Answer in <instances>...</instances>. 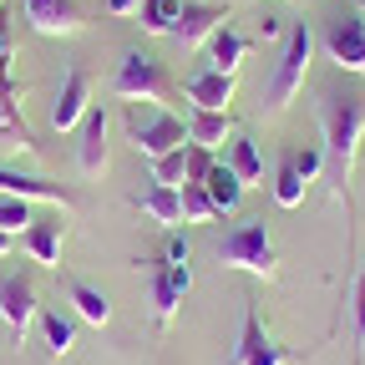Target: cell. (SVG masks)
<instances>
[{"mask_svg": "<svg viewBox=\"0 0 365 365\" xmlns=\"http://www.w3.org/2000/svg\"><path fill=\"white\" fill-rule=\"evenodd\" d=\"M314 117H319V132H325V173L335 182V193L350 203V178H355V163H360V143H365V91H340V86H325L314 102Z\"/></svg>", "mask_w": 365, "mask_h": 365, "instance_id": "1", "label": "cell"}, {"mask_svg": "<svg viewBox=\"0 0 365 365\" xmlns=\"http://www.w3.org/2000/svg\"><path fill=\"white\" fill-rule=\"evenodd\" d=\"M213 259L223 269L254 274V279H274V274H279V254H274V239H269L264 218H239L234 228H223V239H213Z\"/></svg>", "mask_w": 365, "mask_h": 365, "instance_id": "2", "label": "cell"}, {"mask_svg": "<svg viewBox=\"0 0 365 365\" xmlns=\"http://www.w3.org/2000/svg\"><path fill=\"white\" fill-rule=\"evenodd\" d=\"M122 127H127V143L143 153L148 163H153V158H163V153L188 148V122L173 117L168 107H153V102H127Z\"/></svg>", "mask_w": 365, "mask_h": 365, "instance_id": "3", "label": "cell"}, {"mask_svg": "<svg viewBox=\"0 0 365 365\" xmlns=\"http://www.w3.org/2000/svg\"><path fill=\"white\" fill-rule=\"evenodd\" d=\"M309 56H314V31L304 21H294L284 31V51L274 61V76H269V91H264L269 112H284L294 102V91L304 86V71H309Z\"/></svg>", "mask_w": 365, "mask_h": 365, "instance_id": "4", "label": "cell"}, {"mask_svg": "<svg viewBox=\"0 0 365 365\" xmlns=\"http://www.w3.org/2000/svg\"><path fill=\"white\" fill-rule=\"evenodd\" d=\"M168 91H173V81H168L163 61L148 56V51H127L117 61V71H112V97H122V102H153V107H163Z\"/></svg>", "mask_w": 365, "mask_h": 365, "instance_id": "5", "label": "cell"}, {"mask_svg": "<svg viewBox=\"0 0 365 365\" xmlns=\"http://www.w3.org/2000/svg\"><path fill=\"white\" fill-rule=\"evenodd\" d=\"M319 41H325V51H330V61H335L340 71L365 76V16H355V11H350V16L325 21Z\"/></svg>", "mask_w": 365, "mask_h": 365, "instance_id": "6", "label": "cell"}, {"mask_svg": "<svg viewBox=\"0 0 365 365\" xmlns=\"http://www.w3.org/2000/svg\"><path fill=\"white\" fill-rule=\"evenodd\" d=\"M36 284L26 279V274H0V319H6V330L21 350L26 330H31V319H36Z\"/></svg>", "mask_w": 365, "mask_h": 365, "instance_id": "7", "label": "cell"}, {"mask_svg": "<svg viewBox=\"0 0 365 365\" xmlns=\"http://www.w3.org/2000/svg\"><path fill=\"white\" fill-rule=\"evenodd\" d=\"M193 289V269L188 264H153V319H158V330L173 325V314L182 304V294Z\"/></svg>", "mask_w": 365, "mask_h": 365, "instance_id": "8", "label": "cell"}, {"mask_svg": "<svg viewBox=\"0 0 365 365\" xmlns=\"http://www.w3.org/2000/svg\"><path fill=\"white\" fill-rule=\"evenodd\" d=\"M223 26H228V11H223V6L182 0V16H178V26H173V41L182 46V51H198V46H208Z\"/></svg>", "mask_w": 365, "mask_h": 365, "instance_id": "9", "label": "cell"}, {"mask_svg": "<svg viewBox=\"0 0 365 365\" xmlns=\"http://www.w3.org/2000/svg\"><path fill=\"white\" fill-rule=\"evenodd\" d=\"M289 360H299V355L284 350V345H274L264 335V325H259V309L244 304V335L234 345V365H289Z\"/></svg>", "mask_w": 365, "mask_h": 365, "instance_id": "10", "label": "cell"}, {"mask_svg": "<svg viewBox=\"0 0 365 365\" xmlns=\"http://www.w3.org/2000/svg\"><path fill=\"white\" fill-rule=\"evenodd\" d=\"M21 97H26V81L0 86V153H41V143L31 137L26 117H21Z\"/></svg>", "mask_w": 365, "mask_h": 365, "instance_id": "11", "label": "cell"}, {"mask_svg": "<svg viewBox=\"0 0 365 365\" xmlns=\"http://www.w3.org/2000/svg\"><path fill=\"white\" fill-rule=\"evenodd\" d=\"M86 112H91V76H86V66H71L61 76L56 102H51V127L56 132H71V127H81Z\"/></svg>", "mask_w": 365, "mask_h": 365, "instance_id": "12", "label": "cell"}, {"mask_svg": "<svg viewBox=\"0 0 365 365\" xmlns=\"http://www.w3.org/2000/svg\"><path fill=\"white\" fill-rule=\"evenodd\" d=\"M0 193H6V198H26V203H61V208H76L81 203L66 182L31 178V173H16V168H0Z\"/></svg>", "mask_w": 365, "mask_h": 365, "instance_id": "13", "label": "cell"}, {"mask_svg": "<svg viewBox=\"0 0 365 365\" xmlns=\"http://www.w3.org/2000/svg\"><path fill=\"white\" fill-rule=\"evenodd\" d=\"M76 168L81 178H102L107 173V107H91L76 127Z\"/></svg>", "mask_w": 365, "mask_h": 365, "instance_id": "14", "label": "cell"}, {"mask_svg": "<svg viewBox=\"0 0 365 365\" xmlns=\"http://www.w3.org/2000/svg\"><path fill=\"white\" fill-rule=\"evenodd\" d=\"M26 21L41 36H76L86 26V11L76 0H26Z\"/></svg>", "mask_w": 365, "mask_h": 365, "instance_id": "15", "label": "cell"}, {"mask_svg": "<svg viewBox=\"0 0 365 365\" xmlns=\"http://www.w3.org/2000/svg\"><path fill=\"white\" fill-rule=\"evenodd\" d=\"M182 97H188L193 107H208V112H228V102H234V76L228 71H193L188 81H182Z\"/></svg>", "mask_w": 365, "mask_h": 365, "instance_id": "16", "label": "cell"}, {"mask_svg": "<svg viewBox=\"0 0 365 365\" xmlns=\"http://www.w3.org/2000/svg\"><path fill=\"white\" fill-rule=\"evenodd\" d=\"M21 249L41 264V269H61V223H26L21 228Z\"/></svg>", "mask_w": 365, "mask_h": 365, "instance_id": "17", "label": "cell"}, {"mask_svg": "<svg viewBox=\"0 0 365 365\" xmlns=\"http://www.w3.org/2000/svg\"><path fill=\"white\" fill-rule=\"evenodd\" d=\"M132 203L143 208V213H148L153 223H163V228H178V223H182V193H178V188H163V182H148V188L137 193Z\"/></svg>", "mask_w": 365, "mask_h": 365, "instance_id": "18", "label": "cell"}, {"mask_svg": "<svg viewBox=\"0 0 365 365\" xmlns=\"http://www.w3.org/2000/svg\"><path fill=\"white\" fill-rule=\"evenodd\" d=\"M234 137V117L228 112H208V107H193L188 112V143L198 148H223Z\"/></svg>", "mask_w": 365, "mask_h": 365, "instance_id": "19", "label": "cell"}, {"mask_svg": "<svg viewBox=\"0 0 365 365\" xmlns=\"http://www.w3.org/2000/svg\"><path fill=\"white\" fill-rule=\"evenodd\" d=\"M203 188H208V198H213V208H218V213H234V208H239V198H244V178L228 168V163H213V173L203 178Z\"/></svg>", "mask_w": 365, "mask_h": 365, "instance_id": "20", "label": "cell"}, {"mask_svg": "<svg viewBox=\"0 0 365 365\" xmlns=\"http://www.w3.org/2000/svg\"><path fill=\"white\" fill-rule=\"evenodd\" d=\"M244 56H249V41H244L239 31H228V26L208 41V71H228V76H234Z\"/></svg>", "mask_w": 365, "mask_h": 365, "instance_id": "21", "label": "cell"}, {"mask_svg": "<svg viewBox=\"0 0 365 365\" xmlns=\"http://www.w3.org/2000/svg\"><path fill=\"white\" fill-rule=\"evenodd\" d=\"M36 319H41V340H46V350H51L56 360L76 350V325H71L66 314H56V309H46V314H36Z\"/></svg>", "mask_w": 365, "mask_h": 365, "instance_id": "22", "label": "cell"}, {"mask_svg": "<svg viewBox=\"0 0 365 365\" xmlns=\"http://www.w3.org/2000/svg\"><path fill=\"white\" fill-rule=\"evenodd\" d=\"M274 203H279V208H299V203H304V178L294 173V148L279 153V173H274Z\"/></svg>", "mask_w": 365, "mask_h": 365, "instance_id": "23", "label": "cell"}, {"mask_svg": "<svg viewBox=\"0 0 365 365\" xmlns=\"http://www.w3.org/2000/svg\"><path fill=\"white\" fill-rule=\"evenodd\" d=\"M71 304H76V314L86 319V325H107V319H112V299L97 284H86V279L71 284Z\"/></svg>", "mask_w": 365, "mask_h": 365, "instance_id": "24", "label": "cell"}, {"mask_svg": "<svg viewBox=\"0 0 365 365\" xmlns=\"http://www.w3.org/2000/svg\"><path fill=\"white\" fill-rule=\"evenodd\" d=\"M143 31H153V36H173V26H178V16H182V0H143Z\"/></svg>", "mask_w": 365, "mask_h": 365, "instance_id": "25", "label": "cell"}, {"mask_svg": "<svg viewBox=\"0 0 365 365\" xmlns=\"http://www.w3.org/2000/svg\"><path fill=\"white\" fill-rule=\"evenodd\" d=\"M228 168H234L244 182H259L264 178V158H259V148L249 143V137H234V143H228Z\"/></svg>", "mask_w": 365, "mask_h": 365, "instance_id": "26", "label": "cell"}, {"mask_svg": "<svg viewBox=\"0 0 365 365\" xmlns=\"http://www.w3.org/2000/svg\"><path fill=\"white\" fill-rule=\"evenodd\" d=\"M182 223H208V218H218V208H213V198H208V188L203 182H182Z\"/></svg>", "mask_w": 365, "mask_h": 365, "instance_id": "27", "label": "cell"}, {"mask_svg": "<svg viewBox=\"0 0 365 365\" xmlns=\"http://www.w3.org/2000/svg\"><path fill=\"white\" fill-rule=\"evenodd\" d=\"M153 182H163V188H182V182H188V148L153 158Z\"/></svg>", "mask_w": 365, "mask_h": 365, "instance_id": "28", "label": "cell"}, {"mask_svg": "<svg viewBox=\"0 0 365 365\" xmlns=\"http://www.w3.org/2000/svg\"><path fill=\"white\" fill-rule=\"evenodd\" d=\"M26 223H31L26 198H6V193H0V228H6V234H21Z\"/></svg>", "mask_w": 365, "mask_h": 365, "instance_id": "29", "label": "cell"}, {"mask_svg": "<svg viewBox=\"0 0 365 365\" xmlns=\"http://www.w3.org/2000/svg\"><path fill=\"white\" fill-rule=\"evenodd\" d=\"M294 173L304 178V188L325 173V148H304V153H294Z\"/></svg>", "mask_w": 365, "mask_h": 365, "instance_id": "30", "label": "cell"}, {"mask_svg": "<svg viewBox=\"0 0 365 365\" xmlns=\"http://www.w3.org/2000/svg\"><path fill=\"white\" fill-rule=\"evenodd\" d=\"M213 148H198V143H188V182H203L208 173H213Z\"/></svg>", "mask_w": 365, "mask_h": 365, "instance_id": "31", "label": "cell"}, {"mask_svg": "<svg viewBox=\"0 0 365 365\" xmlns=\"http://www.w3.org/2000/svg\"><path fill=\"white\" fill-rule=\"evenodd\" d=\"M163 264H188V239L178 234V228H168V239H163Z\"/></svg>", "mask_w": 365, "mask_h": 365, "instance_id": "32", "label": "cell"}, {"mask_svg": "<svg viewBox=\"0 0 365 365\" xmlns=\"http://www.w3.org/2000/svg\"><path fill=\"white\" fill-rule=\"evenodd\" d=\"M355 345H365V269L355 279Z\"/></svg>", "mask_w": 365, "mask_h": 365, "instance_id": "33", "label": "cell"}, {"mask_svg": "<svg viewBox=\"0 0 365 365\" xmlns=\"http://www.w3.org/2000/svg\"><path fill=\"white\" fill-rule=\"evenodd\" d=\"M259 36H264V41H279V36H284V21H279V16H264V21H259Z\"/></svg>", "mask_w": 365, "mask_h": 365, "instance_id": "34", "label": "cell"}, {"mask_svg": "<svg viewBox=\"0 0 365 365\" xmlns=\"http://www.w3.org/2000/svg\"><path fill=\"white\" fill-rule=\"evenodd\" d=\"M143 0H107V16H137Z\"/></svg>", "mask_w": 365, "mask_h": 365, "instance_id": "35", "label": "cell"}, {"mask_svg": "<svg viewBox=\"0 0 365 365\" xmlns=\"http://www.w3.org/2000/svg\"><path fill=\"white\" fill-rule=\"evenodd\" d=\"M11 239H16V234H6V228H0V254H11Z\"/></svg>", "mask_w": 365, "mask_h": 365, "instance_id": "36", "label": "cell"}]
</instances>
